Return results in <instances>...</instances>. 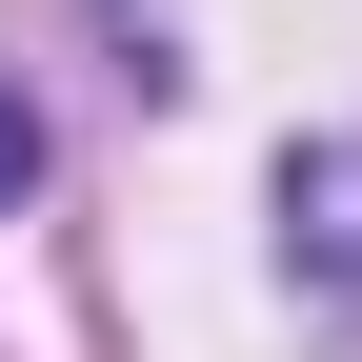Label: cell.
Masks as SVG:
<instances>
[{"mask_svg":"<svg viewBox=\"0 0 362 362\" xmlns=\"http://www.w3.org/2000/svg\"><path fill=\"white\" fill-rule=\"evenodd\" d=\"M282 262L302 282H362V141H302L282 161Z\"/></svg>","mask_w":362,"mask_h":362,"instance_id":"1","label":"cell"},{"mask_svg":"<svg viewBox=\"0 0 362 362\" xmlns=\"http://www.w3.org/2000/svg\"><path fill=\"white\" fill-rule=\"evenodd\" d=\"M21 181H40V121H21V81H0V202H21Z\"/></svg>","mask_w":362,"mask_h":362,"instance_id":"2","label":"cell"}]
</instances>
